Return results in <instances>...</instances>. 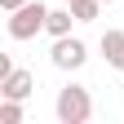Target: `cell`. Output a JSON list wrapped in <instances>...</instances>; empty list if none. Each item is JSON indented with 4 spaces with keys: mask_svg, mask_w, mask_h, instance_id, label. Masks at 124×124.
<instances>
[{
    "mask_svg": "<svg viewBox=\"0 0 124 124\" xmlns=\"http://www.w3.org/2000/svg\"><path fill=\"white\" fill-rule=\"evenodd\" d=\"M53 115H58V124H89L93 120V93L84 84H62L53 98Z\"/></svg>",
    "mask_w": 124,
    "mask_h": 124,
    "instance_id": "cell-1",
    "label": "cell"
},
{
    "mask_svg": "<svg viewBox=\"0 0 124 124\" xmlns=\"http://www.w3.org/2000/svg\"><path fill=\"white\" fill-rule=\"evenodd\" d=\"M44 22H49V5L44 0H27L22 9L9 13V40H36Z\"/></svg>",
    "mask_w": 124,
    "mask_h": 124,
    "instance_id": "cell-2",
    "label": "cell"
},
{
    "mask_svg": "<svg viewBox=\"0 0 124 124\" xmlns=\"http://www.w3.org/2000/svg\"><path fill=\"white\" fill-rule=\"evenodd\" d=\"M49 62H53L58 71H80L84 62H89V44L80 36H58L53 49H49Z\"/></svg>",
    "mask_w": 124,
    "mask_h": 124,
    "instance_id": "cell-3",
    "label": "cell"
},
{
    "mask_svg": "<svg viewBox=\"0 0 124 124\" xmlns=\"http://www.w3.org/2000/svg\"><path fill=\"white\" fill-rule=\"evenodd\" d=\"M31 93H36V71L13 67L9 75H0V98H18V102H27Z\"/></svg>",
    "mask_w": 124,
    "mask_h": 124,
    "instance_id": "cell-4",
    "label": "cell"
},
{
    "mask_svg": "<svg viewBox=\"0 0 124 124\" xmlns=\"http://www.w3.org/2000/svg\"><path fill=\"white\" fill-rule=\"evenodd\" d=\"M98 49H102V58H106V67H115V71H124V31H102V40H98Z\"/></svg>",
    "mask_w": 124,
    "mask_h": 124,
    "instance_id": "cell-5",
    "label": "cell"
},
{
    "mask_svg": "<svg viewBox=\"0 0 124 124\" xmlns=\"http://www.w3.org/2000/svg\"><path fill=\"white\" fill-rule=\"evenodd\" d=\"M71 22H75V13H71V5L67 9H49V22H44V31L58 40V36H71Z\"/></svg>",
    "mask_w": 124,
    "mask_h": 124,
    "instance_id": "cell-6",
    "label": "cell"
},
{
    "mask_svg": "<svg viewBox=\"0 0 124 124\" xmlns=\"http://www.w3.org/2000/svg\"><path fill=\"white\" fill-rule=\"evenodd\" d=\"M71 13H75V22H98V13H102V0H67Z\"/></svg>",
    "mask_w": 124,
    "mask_h": 124,
    "instance_id": "cell-7",
    "label": "cell"
},
{
    "mask_svg": "<svg viewBox=\"0 0 124 124\" xmlns=\"http://www.w3.org/2000/svg\"><path fill=\"white\" fill-rule=\"evenodd\" d=\"M0 124H22V102L18 98H5V102H0Z\"/></svg>",
    "mask_w": 124,
    "mask_h": 124,
    "instance_id": "cell-8",
    "label": "cell"
},
{
    "mask_svg": "<svg viewBox=\"0 0 124 124\" xmlns=\"http://www.w3.org/2000/svg\"><path fill=\"white\" fill-rule=\"evenodd\" d=\"M27 5V0H0V9H5V13H13V9H22Z\"/></svg>",
    "mask_w": 124,
    "mask_h": 124,
    "instance_id": "cell-9",
    "label": "cell"
},
{
    "mask_svg": "<svg viewBox=\"0 0 124 124\" xmlns=\"http://www.w3.org/2000/svg\"><path fill=\"white\" fill-rule=\"evenodd\" d=\"M102 5H115V0H102Z\"/></svg>",
    "mask_w": 124,
    "mask_h": 124,
    "instance_id": "cell-10",
    "label": "cell"
}]
</instances>
